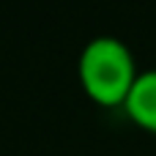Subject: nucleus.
I'll return each instance as SVG.
<instances>
[{"label": "nucleus", "instance_id": "f03ea898", "mask_svg": "<svg viewBox=\"0 0 156 156\" xmlns=\"http://www.w3.org/2000/svg\"><path fill=\"white\" fill-rule=\"evenodd\" d=\"M123 112L134 126H140L148 134H156V69L140 71L137 82L123 104Z\"/></svg>", "mask_w": 156, "mask_h": 156}, {"label": "nucleus", "instance_id": "f257e3e1", "mask_svg": "<svg viewBox=\"0 0 156 156\" xmlns=\"http://www.w3.org/2000/svg\"><path fill=\"white\" fill-rule=\"evenodd\" d=\"M77 74L85 96L99 107H123L140 77L129 44L115 36L90 38L80 52Z\"/></svg>", "mask_w": 156, "mask_h": 156}]
</instances>
